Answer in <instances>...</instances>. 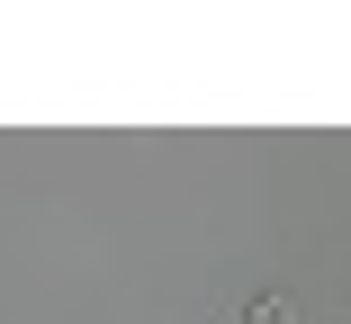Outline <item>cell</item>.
<instances>
[{"label": "cell", "mask_w": 351, "mask_h": 324, "mask_svg": "<svg viewBox=\"0 0 351 324\" xmlns=\"http://www.w3.org/2000/svg\"><path fill=\"white\" fill-rule=\"evenodd\" d=\"M243 324H298V297H289V288H261V297L243 306Z\"/></svg>", "instance_id": "obj_1"}]
</instances>
